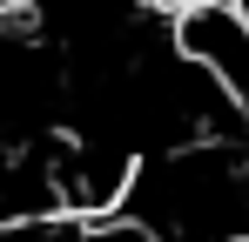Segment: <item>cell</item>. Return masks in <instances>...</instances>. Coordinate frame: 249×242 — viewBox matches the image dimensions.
<instances>
[{
	"instance_id": "cell-3",
	"label": "cell",
	"mask_w": 249,
	"mask_h": 242,
	"mask_svg": "<svg viewBox=\"0 0 249 242\" xmlns=\"http://www.w3.org/2000/svg\"><path fill=\"white\" fill-rule=\"evenodd\" d=\"M41 0H0V20H20V14H34Z\"/></svg>"
},
{
	"instance_id": "cell-2",
	"label": "cell",
	"mask_w": 249,
	"mask_h": 242,
	"mask_svg": "<svg viewBox=\"0 0 249 242\" xmlns=\"http://www.w3.org/2000/svg\"><path fill=\"white\" fill-rule=\"evenodd\" d=\"M74 242H155L142 222H128V215H108V222H88V229H74Z\"/></svg>"
},
{
	"instance_id": "cell-1",
	"label": "cell",
	"mask_w": 249,
	"mask_h": 242,
	"mask_svg": "<svg viewBox=\"0 0 249 242\" xmlns=\"http://www.w3.org/2000/svg\"><path fill=\"white\" fill-rule=\"evenodd\" d=\"M128 202H135L128 222H142L155 242H249V168H243V148L189 141V148L155 155L148 168L135 161Z\"/></svg>"
}]
</instances>
